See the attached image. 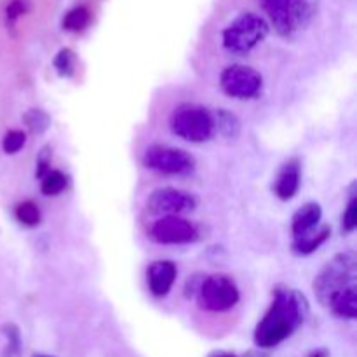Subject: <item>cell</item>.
Returning <instances> with one entry per match:
<instances>
[{
  "instance_id": "1",
  "label": "cell",
  "mask_w": 357,
  "mask_h": 357,
  "mask_svg": "<svg viewBox=\"0 0 357 357\" xmlns=\"http://www.w3.org/2000/svg\"><path fill=\"white\" fill-rule=\"evenodd\" d=\"M307 310L303 295L295 289L278 288L271 309L255 330V344L261 349L278 347L303 323Z\"/></svg>"
},
{
  "instance_id": "2",
  "label": "cell",
  "mask_w": 357,
  "mask_h": 357,
  "mask_svg": "<svg viewBox=\"0 0 357 357\" xmlns=\"http://www.w3.org/2000/svg\"><path fill=\"white\" fill-rule=\"evenodd\" d=\"M356 255L352 251L340 253L324 265L314 281V291L323 305H330L335 295L345 288L356 286Z\"/></svg>"
},
{
  "instance_id": "3",
  "label": "cell",
  "mask_w": 357,
  "mask_h": 357,
  "mask_svg": "<svg viewBox=\"0 0 357 357\" xmlns=\"http://www.w3.org/2000/svg\"><path fill=\"white\" fill-rule=\"evenodd\" d=\"M171 131L180 138L192 143H202L213 138L215 128V115L201 105H180L174 108L169 117Z\"/></svg>"
},
{
  "instance_id": "4",
  "label": "cell",
  "mask_w": 357,
  "mask_h": 357,
  "mask_svg": "<svg viewBox=\"0 0 357 357\" xmlns=\"http://www.w3.org/2000/svg\"><path fill=\"white\" fill-rule=\"evenodd\" d=\"M268 35V24L255 13L237 16L223 31V47L234 54H248Z\"/></svg>"
},
{
  "instance_id": "5",
  "label": "cell",
  "mask_w": 357,
  "mask_h": 357,
  "mask_svg": "<svg viewBox=\"0 0 357 357\" xmlns=\"http://www.w3.org/2000/svg\"><path fill=\"white\" fill-rule=\"evenodd\" d=\"M258 3L282 37H291L305 28L312 17L309 0H258Z\"/></svg>"
},
{
  "instance_id": "6",
  "label": "cell",
  "mask_w": 357,
  "mask_h": 357,
  "mask_svg": "<svg viewBox=\"0 0 357 357\" xmlns=\"http://www.w3.org/2000/svg\"><path fill=\"white\" fill-rule=\"evenodd\" d=\"M143 164L149 169L171 176H187L195 169V160L185 150L166 145H152L143 153Z\"/></svg>"
},
{
  "instance_id": "7",
  "label": "cell",
  "mask_w": 357,
  "mask_h": 357,
  "mask_svg": "<svg viewBox=\"0 0 357 357\" xmlns=\"http://www.w3.org/2000/svg\"><path fill=\"white\" fill-rule=\"evenodd\" d=\"M199 305L209 312H225L239 302V289L229 275H209L197 289Z\"/></svg>"
},
{
  "instance_id": "8",
  "label": "cell",
  "mask_w": 357,
  "mask_h": 357,
  "mask_svg": "<svg viewBox=\"0 0 357 357\" xmlns=\"http://www.w3.org/2000/svg\"><path fill=\"white\" fill-rule=\"evenodd\" d=\"M220 86L223 93L237 100H251L258 96L264 86V79L257 70L244 65L227 66L220 75Z\"/></svg>"
},
{
  "instance_id": "9",
  "label": "cell",
  "mask_w": 357,
  "mask_h": 357,
  "mask_svg": "<svg viewBox=\"0 0 357 357\" xmlns=\"http://www.w3.org/2000/svg\"><path fill=\"white\" fill-rule=\"evenodd\" d=\"M195 204L197 202H195L194 195L173 187L157 188L146 201V208L150 213L162 216H180L181 213L192 211Z\"/></svg>"
},
{
  "instance_id": "10",
  "label": "cell",
  "mask_w": 357,
  "mask_h": 357,
  "mask_svg": "<svg viewBox=\"0 0 357 357\" xmlns=\"http://www.w3.org/2000/svg\"><path fill=\"white\" fill-rule=\"evenodd\" d=\"M150 236L159 244H188L197 239L194 223L181 216H162L152 225Z\"/></svg>"
},
{
  "instance_id": "11",
  "label": "cell",
  "mask_w": 357,
  "mask_h": 357,
  "mask_svg": "<svg viewBox=\"0 0 357 357\" xmlns=\"http://www.w3.org/2000/svg\"><path fill=\"white\" fill-rule=\"evenodd\" d=\"M178 268L173 261L160 260L153 261L146 271V281H149V288L153 296H166L173 288L174 281H176Z\"/></svg>"
},
{
  "instance_id": "12",
  "label": "cell",
  "mask_w": 357,
  "mask_h": 357,
  "mask_svg": "<svg viewBox=\"0 0 357 357\" xmlns=\"http://www.w3.org/2000/svg\"><path fill=\"white\" fill-rule=\"evenodd\" d=\"M300 180H302V171H300V162L296 159L288 160L282 166L278 180H275V195L281 201H291L300 188Z\"/></svg>"
},
{
  "instance_id": "13",
  "label": "cell",
  "mask_w": 357,
  "mask_h": 357,
  "mask_svg": "<svg viewBox=\"0 0 357 357\" xmlns=\"http://www.w3.org/2000/svg\"><path fill=\"white\" fill-rule=\"evenodd\" d=\"M321 218H323V209H321L319 204H316V202H307L305 206H302L295 213L291 222V230L295 239H300V237L314 232L316 227L319 225Z\"/></svg>"
},
{
  "instance_id": "14",
  "label": "cell",
  "mask_w": 357,
  "mask_h": 357,
  "mask_svg": "<svg viewBox=\"0 0 357 357\" xmlns=\"http://www.w3.org/2000/svg\"><path fill=\"white\" fill-rule=\"evenodd\" d=\"M328 307H331V310H333L338 317H344V319H356V316H357L356 286L345 288L344 291H340L338 295H335L333 300H331L330 305Z\"/></svg>"
},
{
  "instance_id": "15",
  "label": "cell",
  "mask_w": 357,
  "mask_h": 357,
  "mask_svg": "<svg viewBox=\"0 0 357 357\" xmlns=\"http://www.w3.org/2000/svg\"><path fill=\"white\" fill-rule=\"evenodd\" d=\"M328 237H330V227H323L321 230H314V232L307 234V236L300 237V239H295V243H293V251H295L296 255L305 257V255L314 253Z\"/></svg>"
},
{
  "instance_id": "16",
  "label": "cell",
  "mask_w": 357,
  "mask_h": 357,
  "mask_svg": "<svg viewBox=\"0 0 357 357\" xmlns=\"http://www.w3.org/2000/svg\"><path fill=\"white\" fill-rule=\"evenodd\" d=\"M215 128L222 132L227 138H236L239 135L241 122L239 119L234 114L227 110H218V114L215 115Z\"/></svg>"
},
{
  "instance_id": "17",
  "label": "cell",
  "mask_w": 357,
  "mask_h": 357,
  "mask_svg": "<svg viewBox=\"0 0 357 357\" xmlns=\"http://www.w3.org/2000/svg\"><path fill=\"white\" fill-rule=\"evenodd\" d=\"M66 188V176L61 171H49L44 174L40 190L44 195H58Z\"/></svg>"
},
{
  "instance_id": "18",
  "label": "cell",
  "mask_w": 357,
  "mask_h": 357,
  "mask_svg": "<svg viewBox=\"0 0 357 357\" xmlns=\"http://www.w3.org/2000/svg\"><path fill=\"white\" fill-rule=\"evenodd\" d=\"M16 218L20 220L23 225L35 227L40 222V209H38V206L33 204L31 201H24L16 208Z\"/></svg>"
},
{
  "instance_id": "19",
  "label": "cell",
  "mask_w": 357,
  "mask_h": 357,
  "mask_svg": "<svg viewBox=\"0 0 357 357\" xmlns=\"http://www.w3.org/2000/svg\"><path fill=\"white\" fill-rule=\"evenodd\" d=\"M87 23H89V10L86 7H75L63 20V26L72 31L84 30L87 26Z\"/></svg>"
},
{
  "instance_id": "20",
  "label": "cell",
  "mask_w": 357,
  "mask_h": 357,
  "mask_svg": "<svg viewBox=\"0 0 357 357\" xmlns=\"http://www.w3.org/2000/svg\"><path fill=\"white\" fill-rule=\"evenodd\" d=\"M24 121H26L28 128H30L33 132H37V135L44 132L45 129L51 126V119H49V115L45 114V112L38 110V108H31V110H28L26 115H24Z\"/></svg>"
},
{
  "instance_id": "21",
  "label": "cell",
  "mask_w": 357,
  "mask_h": 357,
  "mask_svg": "<svg viewBox=\"0 0 357 357\" xmlns=\"http://www.w3.org/2000/svg\"><path fill=\"white\" fill-rule=\"evenodd\" d=\"M54 66L59 75H73V72H75V54L70 49H61L54 58Z\"/></svg>"
},
{
  "instance_id": "22",
  "label": "cell",
  "mask_w": 357,
  "mask_h": 357,
  "mask_svg": "<svg viewBox=\"0 0 357 357\" xmlns=\"http://www.w3.org/2000/svg\"><path fill=\"white\" fill-rule=\"evenodd\" d=\"M24 143H26V135L20 129H13V131H7L6 136H3L2 149L6 153L13 155V153H17L23 149Z\"/></svg>"
},
{
  "instance_id": "23",
  "label": "cell",
  "mask_w": 357,
  "mask_h": 357,
  "mask_svg": "<svg viewBox=\"0 0 357 357\" xmlns=\"http://www.w3.org/2000/svg\"><path fill=\"white\" fill-rule=\"evenodd\" d=\"M3 335L7 338V349H6V357H17L21 352V337L20 330H17L14 324H6L3 326Z\"/></svg>"
},
{
  "instance_id": "24",
  "label": "cell",
  "mask_w": 357,
  "mask_h": 357,
  "mask_svg": "<svg viewBox=\"0 0 357 357\" xmlns=\"http://www.w3.org/2000/svg\"><path fill=\"white\" fill-rule=\"evenodd\" d=\"M356 227H357V199L356 195H352L347 208H345L344 216H342V230L349 234L352 232Z\"/></svg>"
},
{
  "instance_id": "25",
  "label": "cell",
  "mask_w": 357,
  "mask_h": 357,
  "mask_svg": "<svg viewBox=\"0 0 357 357\" xmlns=\"http://www.w3.org/2000/svg\"><path fill=\"white\" fill-rule=\"evenodd\" d=\"M37 164H38L37 174H38V176H44V171L47 169V166L51 164V152H47V149L42 150L40 155H38Z\"/></svg>"
},
{
  "instance_id": "26",
  "label": "cell",
  "mask_w": 357,
  "mask_h": 357,
  "mask_svg": "<svg viewBox=\"0 0 357 357\" xmlns=\"http://www.w3.org/2000/svg\"><path fill=\"white\" fill-rule=\"evenodd\" d=\"M23 6H21V2L20 0H17V2H13L9 6V9H7V16L10 17V20H14V17H17L20 16L21 13H23Z\"/></svg>"
},
{
  "instance_id": "27",
  "label": "cell",
  "mask_w": 357,
  "mask_h": 357,
  "mask_svg": "<svg viewBox=\"0 0 357 357\" xmlns=\"http://www.w3.org/2000/svg\"><path fill=\"white\" fill-rule=\"evenodd\" d=\"M211 357H237L236 354H230V352H218V354L211 356Z\"/></svg>"
},
{
  "instance_id": "28",
  "label": "cell",
  "mask_w": 357,
  "mask_h": 357,
  "mask_svg": "<svg viewBox=\"0 0 357 357\" xmlns=\"http://www.w3.org/2000/svg\"><path fill=\"white\" fill-rule=\"evenodd\" d=\"M35 357H51V356H35Z\"/></svg>"
}]
</instances>
